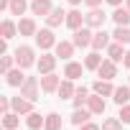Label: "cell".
<instances>
[{
  "instance_id": "obj_1",
  "label": "cell",
  "mask_w": 130,
  "mask_h": 130,
  "mask_svg": "<svg viewBox=\"0 0 130 130\" xmlns=\"http://www.w3.org/2000/svg\"><path fill=\"white\" fill-rule=\"evenodd\" d=\"M13 56H15V67H21V69H31V67H36V51L31 48V46H18L15 51H13Z\"/></svg>"
},
{
  "instance_id": "obj_2",
  "label": "cell",
  "mask_w": 130,
  "mask_h": 130,
  "mask_svg": "<svg viewBox=\"0 0 130 130\" xmlns=\"http://www.w3.org/2000/svg\"><path fill=\"white\" fill-rule=\"evenodd\" d=\"M33 38H36V46H38L41 51H48V48H54V46L59 43L51 28H41V31H38V33H36Z\"/></svg>"
},
{
  "instance_id": "obj_3",
  "label": "cell",
  "mask_w": 130,
  "mask_h": 130,
  "mask_svg": "<svg viewBox=\"0 0 130 130\" xmlns=\"http://www.w3.org/2000/svg\"><path fill=\"white\" fill-rule=\"evenodd\" d=\"M38 87H41V79L28 77V79L23 82V87H21V97H26V100L36 102V100H38Z\"/></svg>"
},
{
  "instance_id": "obj_4",
  "label": "cell",
  "mask_w": 130,
  "mask_h": 130,
  "mask_svg": "<svg viewBox=\"0 0 130 130\" xmlns=\"http://www.w3.org/2000/svg\"><path fill=\"white\" fill-rule=\"evenodd\" d=\"M105 21H107V13L100 8H89V13L84 15V26H89V28H102Z\"/></svg>"
},
{
  "instance_id": "obj_5",
  "label": "cell",
  "mask_w": 130,
  "mask_h": 130,
  "mask_svg": "<svg viewBox=\"0 0 130 130\" xmlns=\"http://www.w3.org/2000/svg\"><path fill=\"white\" fill-rule=\"evenodd\" d=\"M92 36H94V33L89 31V26H82V28L74 31V38H72V41H74L77 48H84V46H92Z\"/></svg>"
},
{
  "instance_id": "obj_6",
  "label": "cell",
  "mask_w": 130,
  "mask_h": 130,
  "mask_svg": "<svg viewBox=\"0 0 130 130\" xmlns=\"http://www.w3.org/2000/svg\"><path fill=\"white\" fill-rule=\"evenodd\" d=\"M56 54H48V51H43L41 54V59L36 61V69L41 72V74H48V72H54V67H56Z\"/></svg>"
},
{
  "instance_id": "obj_7",
  "label": "cell",
  "mask_w": 130,
  "mask_h": 130,
  "mask_svg": "<svg viewBox=\"0 0 130 130\" xmlns=\"http://www.w3.org/2000/svg\"><path fill=\"white\" fill-rule=\"evenodd\" d=\"M59 84H61V77H56L54 72H48V74H41V89H43L46 94L56 92V89H59Z\"/></svg>"
},
{
  "instance_id": "obj_8",
  "label": "cell",
  "mask_w": 130,
  "mask_h": 130,
  "mask_svg": "<svg viewBox=\"0 0 130 130\" xmlns=\"http://www.w3.org/2000/svg\"><path fill=\"white\" fill-rule=\"evenodd\" d=\"M74 41H59L56 46H54V51H56V56L59 59H64V61H72V56H74Z\"/></svg>"
},
{
  "instance_id": "obj_9",
  "label": "cell",
  "mask_w": 130,
  "mask_h": 130,
  "mask_svg": "<svg viewBox=\"0 0 130 130\" xmlns=\"http://www.w3.org/2000/svg\"><path fill=\"white\" fill-rule=\"evenodd\" d=\"M97 74H100V79H115L117 77V64L112 61V59H105L102 64H100V69H97Z\"/></svg>"
},
{
  "instance_id": "obj_10",
  "label": "cell",
  "mask_w": 130,
  "mask_h": 130,
  "mask_svg": "<svg viewBox=\"0 0 130 130\" xmlns=\"http://www.w3.org/2000/svg\"><path fill=\"white\" fill-rule=\"evenodd\" d=\"M110 36H112V33H105V28H97L94 36H92V48H94V51L107 48V46H110Z\"/></svg>"
},
{
  "instance_id": "obj_11",
  "label": "cell",
  "mask_w": 130,
  "mask_h": 130,
  "mask_svg": "<svg viewBox=\"0 0 130 130\" xmlns=\"http://www.w3.org/2000/svg\"><path fill=\"white\" fill-rule=\"evenodd\" d=\"M28 77L23 74V69L21 67H13L8 74H5V82H8V87H23V82H26Z\"/></svg>"
},
{
  "instance_id": "obj_12",
  "label": "cell",
  "mask_w": 130,
  "mask_h": 130,
  "mask_svg": "<svg viewBox=\"0 0 130 130\" xmlns=\"http://www.w3.org/2000/svg\"><path fill=\"white\" fill-rule=\"evenodd\" d=\"M51 10H54L51 0H31V13H33V15H41V18H46Z\"/></svg>"
},
{
  "instance_id": "obj_13",
  "label": "cell",
  "mask_w": 130,
  "mask_h": 130,
  "mask_svg": "<svg viewBox=\"0 0 130 130\" xmlns=\"http://www.w3.org/2000/svg\"><path fill=\"white\" fill-rule=\"evenodd\" d=\"M105 107H107V105H105L102 94H97V92H94V94H89V100H87V110H89L92 115H102V112H105Z\"/></svg>"
},
{
  "instance_id": "obj_14",
  "label": "cell",
  "mask_w": 130,
  "mask_h": 130,
  "mask_svg": "<svg viewBox=\"0 0 130 130\" xmlns=\"http://www.w3.org/2000/svg\"><path fill=\"white\" fill-rule=\"evenodd\" d=\"M46 23H48V28H56V26H61V23H67V10H64V8H54V10L46 15Z\"/></svg>"
},
{
  "instance_id": "obj_15",
  "label": "cell",
  "mask_w": 130,
  "mask_h": 130,
  "mask_svg": "<svg viewBox=\"0 0 130 130\" xmlns=\"http://www.w3.org/2000/svg\"><path fill=\"white\" fill-rule=\"evenodd\" d=\"M122 46H125V43H120V41H115V43H110V46H107V56H110L115 64L125 61V54H127V51H125Z\"/></svg>"
},
{
  "instance_id": "obj_16",
  "label": "cell",
  "mask_w": 130,
  "mask_h": 130,
  "mask_svg": "<svg viewBox=\"0 0 130 130\" xmlns=\"http://www.w3.org/2000/svg\"><path fill=\"white\" fill-rule=\"evenodd\" d=\"M92 92H97V94H102V97H112V94H115V87H112L110 79H97V82L92 84Z\"/></svg>"
},
{
  "instance_id": "obj_17",
  "label": "cell",
  "mask_w": 130,
  "mask_h": 130,
  "mask_svg": "<svg viewBox=\"0 0 130 130\" xmlns=\"http://www.w3.org/2000/svg\"><path fill=\"white\" fill-rule=\"evenodd\" d=\"M13 110H15L18 115H31V112H33V102L18 94V97H13Z\"/></svg>"
},
{
  "instance_id": "obj_18",
  "label": "cell",
  "mask_w": 130,
  "mask_h": 130,
  "mask_svg": "<svg viewBox=\"0 0 130 130\" xmlns=\"http://www.w3.org/2000/svg\"><path fill=\"white\" fill-rule=\"evenodd\" d=\"M87 67H82V64H77V61H67V67H64V77H67V79H79L82 77V72H84Z\"/></svg>"
},
{
  "instance_id": "obj_19",
  "label": "cell",
  "mask_w": 130,
  "mask_h": 130,
  "mask_svg": "<svg viewBox=\"0 0 130 130\" xmlns=\"http://www.w3.org/2000/svg\"><path fill=\"white\" fill-rule=\"evenodd\" d=\"M18 33H21V36H36V33H38L36 21H33V18H21V21H18Z\"/></svg>"
},
{
  "instance_id": "obj_20",
  "label": "cell",
  "mask_w": 130,
  "mask_h": 130,
  "mask_svg": "<svg viewBox=\"0 0 130 130\" xmlns=\"http://www.w3.org/2000/svg\"><path fill=\"white\" fill-rule=\"evenodd\" d=\"M112 21H115V26H130V10L127 8H122V5H117L115 10H112V15H110Z\"/></svg>"
},
{
  "instance_id": "obj_21",
  "label": "cell",
  "mask_w": 130,
  "mask_h": 130,
  "mask_svg": "<svg viewBox=\"0 0 130 130\" xmlns=\"http://www.w3.org/2000/svg\"><path fill=\"white\" fill-rule=\"evenodd\" d=\"M56 94H59L61 100H69V97H74V94H77V87H74V82H72V79H64V82L59 84Z\"/></svg>"
},
{
  "instance_id": "obj_22",
  "label": "cell",
  "mask_w": 130,
  "mask_h": 130,
  "mask_svg": "<svg viewBox=\"0 0 130 130\" xmlns=\"http://www.w3.org/2000/svg\"><path fill=\"white\" fill-rule=\"evenodd\" d=\"M67 26H69L72 31L82 28V26H84V15H82L79 10H69V13H67Z\"/></svg>"
},
{
  "instance_id": "obj_23",
  "label": "cell",
  "mask_w": 130,
  "mask_h": 130,
  "mask_svg": "<svg viewBox=\"0 0 130 130\" xmlns=\"http://www.w3.org/2000/svg\"><path fill=\"white\" fill-rule=\"evenodd\" d=\"M89 117H92V112L89 110H82V107H74V112H72V125H84V122H89Z\"/></svg>"
},
{
  "instance_id": "obj_24",
  "label": "cell",
  "mask_w": 130,
  "mask_h": 130,
  "mask_svg": "<svg viewBox=\"0 0 130 130\" xmlns=\"http://www.w3.org/2000/svg\"><path fill=\"white\" fill-rule=\"evenodd\" d=\"M112 100H115V105H120V107L127 105V102H130V87H125V84H122V87H115Z\"/></svg>"
},
{
  "instance_id": "obj_25",
  "label": "cell",
  "mask_w": 130,
  "mask_h": 130,
  "mask_svg": "<svg viewBox=\"0 0 130 130\" xmlns=\"http://www.w3.org/2000/svg\"><path fill=\"white\" fill-rule=\"evenodd\" d=\"M0 33H3V38H8V41H10V38L18 33V23H13L10 18H5L3 23H0Z\"/></svg>"
},
{
  "instance_id": "obj_26",
  "label": "cell",
  "mask_w": 130,
  "mask_h": 130,
  "mask_svg": "<svg viewBox=\"0 0 130 130\" xmlns=\"http://www.w3.org/2000/svg\"><path fill=\"white\" fill-rule=\"evenodd\" d=\"M18 125H21V115H18L15 110H13V112H5V115H3V127H5V130H15Z\"/></svg>"
},
{
  "instance_id": "obj_27",
  "label": "cell",
  "mask_w": 130,
  "mask_h": 130,
  "mask_svg": "<svg viewBox=\"0 0 130 130\" xmlns=\"http://www.w3.org/2000/svg\"><path fill=\"white\" fill-rule=\"evenodd\" d=\"M43 122H46V117H41V112H31V115H26V125H28V130H41Z\"/></svg>"
},
{
  "instance_id": "obj_28",
  "label": "cell",
  "mask_w": 130,
  "mask_h": 130,
  "mask_svg": "<svg viewBox=\"0 0 130 130\" xmlns=\"http://www.w3.org/2000/svg\"><path fill=\"white\" fill-rule=\"evenodd\" d=\"M43 130H61V115L59 112H48L46 122H43Z\"/></svg>"
},
{
  "instance_id": "obj_29",
  "label": "cell",
  "mask_w": 130,
  "mask_h": 130,
  "mask_svg": "<svg viewBox=\"0 0 130 130\" xmlns=\"http://www.w3.org/2000/svg\"><path fill=\"white\" fill-rule=\"evenodd\" d=\"M102 61H105V59L100 56V51H92L89 56H84V67H87V69H92V72H97Z\"/></svg>"
},
{
  "instance_id": "obj_30",
  "label": "cell",
  "mask_w": 130,
  "mask_h": 130,
  "mask_svg": "<svg viewBox=\"0 0 130 130\" xmlns=\"http://www.w3.org/2000/svg\"><path fill=\"white\" fill-rule=\"evenodd\" d=\"M28 8H31V5L26 3V0H10V8H8V13H10V15H18V18H21V15H23V13L28 10Z\"/></svg>"
},
{
  "instance_id": "obj_31",
  "label": "cell",
  "mask_w": 130,
  "mask_h": 130,
  "mask_svg": "<svg viewBox=\"0 0 130 130\" xmlns=\"http://www.w3.org/2000/svg\"><path fill=\"white\" fill-rule=\"evenodd\" d=\"M87 100H89V92H87V87H77V94L72 97L74 107H84V105H87Z\"/></svg>"
},
{
  "instance_id": "obj_32",
  "label": "cell",
  "mask_w": 130,
  "mask_h": 130,
  "mask_svg": "<svg viewBox=\"0 0 130 130\" xmlns=\"http://www.w3.org/2000/svg\"><path fill=\"white\" fill-rule=\"evenodd\" d=\"M112 38L120 41V43H130V28H127V26H117V28L112 31Z\"/></svg>"
},
{
  "instance_id": "obj_33",
  "label": "cell",
  "mask_w": 130,
  "mask_h": 130,
  "mask_svg": "<svg viewBox=\"0 0 130 130\" xmlns=\"http://www.w3.org/2000/svg\"><path fill=\"white\" fill-rule=\"evenodd\" d=\"M102 130H122V120L120 117H107L102 122Z\"/></svg>"
},
{
  "instance_id": "obj_34",
  "label": "cell",
  "mask_w": 130,
  "mask_h": 130,
  "mask_svg": "<svg viewBox=\"0 0 130 130\" xmlns=\"http://www.w3.org/2000/svg\"><path fill=\"white\" fill-rule=\"evenodd\" d=\"M13 64H15V56H3V61H0V69H3V74H8L13 69Z\"/></svg>"
},
{
  "instance_id": "obj_35",
  "label": "cell",
  "mask_w": 130,
  "mask_h": 130,
  "mask_svg": "<svg viewBox=\"0 0 130 130\" xmlns=\"http://www.w3.org/2000/svg\"><path fill=\"white\" fill-rule=\"evenodd\" d=\"M117 117H120V120H122L125 125H130V105H122V107H120V115H117Z\"/></svg>"
},
{
  "instance_id": "obj_36",
  "label": "cell",
  "mask_w": 130,
  "mask_h": 130,
  "mask_svg": "<svg viewBox=\"0 0 130 130\" xmlns=\"http://www.w3.org/2000/svg\"><path fill=\"white\" fill-rule=\"evenodd\" d=\"M79 130H102L97 122H84V125H79Z\"/></svg>"
},
{
  "instance_id": "obj_37",
  "label": "cell",
  "mask_w": 130,
  "mask_h": 130,
  "mask_svg": "<svg viewBox=\"0 0 130 130\" xmlns=\"http://www.w3.org/2000/svg\"><path fill=\"white\" fill-rule=\"evenodd\" d=\"M84 3H87L89 8H100V5H102V0H84Z\"/></svg>"
},
{
  "instance_id": "obj_38",
  "label": "cell",
  "mask_w": 130,
  "mask_h": 130,
  "mask_svg": "<svg viewBox=\"0 0 130 130\" xmlns=\"http://www.w3.org/2000/svg\"><path fill=\"white\" fill-rule=\"evenodd\" d=\"M122 64H125V67L130 69V48H127V54H125V61H122Z\"/></svg>"
},
{
  "instance_id": "obj_39",
  "label": "cell",
  "mask_w": 130,
  "mask_h": 130,
  "mask_svg": "<svg viewBox=\"0 0 130 130\" xmlns=\"http://www.w3.org/2000/svg\"><path fill=\"white\" fill-rule=\"evenodd\" d=\"M107 3H110L112 8H117V5H122V0H107Z\"/></svg>"
},
{
  "instance_id": "obj_40",
  "label": "cell",
  "mask_w": 130,
  "mask_h": 130,
  "mask_svg": "<svg viewBox=\"0 0 130 130\" xmlns=\"http://www.w3.org/2000/svg\"><path fill=\"white\" fill-rule=\"evenodd\" d=\"M67 3H69V5H79V3H82V0H67Z\"/></svg>"
},
{
  "instance_id": "obj_41",
  "label": "cell",
  "mask_w": 130,
  "mask_h": 130,
  "mask_svg": "<svg viewBox=\"0 0 130 130\" xmlns=\"http://www.w3.org/2000/svg\"><path fill=\"white\" fill-rule=\"evenodd\" d=\"M125 8H127V10H130V0H125Z\"/></svg>"
}]
</instances>
